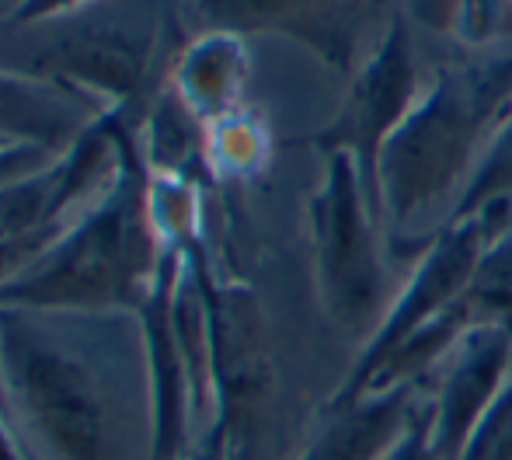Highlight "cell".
<instances>
[{
	"mask_svg": "<svg viewBox=\"0 0 512 460\" xmlns=\"http://www.w3.org/2000/svg\"><path fill=\"white\" fill-rule=\"evenodd\" d=\"M0 384L35 460H154L140 311L0 307Z\"/></svg>",
	"mask_w": 512,
	"mask_h": 460,
	"instance_id": "cell-1",
	"label": "cell"
},
{
	"mask_svg": "<svg viewBox=\"0 0 512 460\" xmlns=\"http://www.w3.org/2000/svg\"><path fill=\"white\" fill-rule=\"evenodd\" d=\"M164 255L161 224L150 210L147 168L122 126L119 171L108 189L91 199L74 224L25 269L0 283V307L143 311Z\"/></svg>",
	"mask_w": 512,
	"mask_h": 460,
	"instance_id": "cell-2",
	"label": "cell"
},
{
	"mask_svg": "<svg viewBox=\"0 0 512 460\" xmlns=\"http://www.w3.org/2000/svg\"><path fill=\"white\" fill-rule=\"evenodd\" d=\"M512 102V53L436 70L429 91L380 150V213L415 224L453 196L488 154ZM453 210V203H450Z\"/></svg>",
	"mask_w": 512,
	"mask_h": 460,
	"instance_id": "cell-3",
	"label": "cell"
},
{
	"mask_svg": "<svg viewBox=\"0 0 512 460\" xmlns=\"http://www.w3.org/2000/svg\"><path fill=\"white\" fill-rule=\"evenodd\" d=\"M324 161V178L307 206L317 293L335 328L366 345L398 297L384 269L380 210L366 192L356 157L328 154Z\"/></svg>",
	"mask_w": 512,
	"mask_h": 460,
	"instance_id": "cell-4",
	"label": "cell"
},
{
	"mask_svg": "<svg viewBox=\"0 0 512 460\" xmlns=\"http://www.w3.org/2000/svg\"><path fill=\"white\" fill-rule=\"evenodd\" d=\"M512 220V199H495L481 206L478 213L460 220H446L439 234L429 241L422 262L408 276V283L398 290L387 318L380 321L377 335L359 349L356 366L342 380L328 401H352L366 394L370 380L380 373V366L405 345L422 325H429L436 314H443L460 293L467 290L471 276L478 272L481 258L488 255L502 234H509Z\"/></svg>",
	"mask_w": 512,
	"mask_h": 460,
	"instance_id": "cell-5",
	"label": "cell"
},
{
	"mask_svg": "<svg viewBox=\"0 0 512 460\" xmlns=\"http://www.w3.org/2000/svg\"><path fill=\"white\" fill-rule=\"evenodd\" d=\"M418 102V67L411 53V35L405 21H391L363 60V67L349 77V91L328 126L307 136L314 150L328 154H352L359 164V175L370 192L373 206L380 210L377 196V164L380 150L391 140L394 129L405 122V115Z\"/></svg>",
	"mask_w": 512,
	"mask_h": 460,
	"instance_id": "cell-6",
	"label": "cell"
},
{
	"mask_svg": "<svg viewBox=\"0 0 512 460\" xmlns=\"http://www.w3.org/2000/svg\"><path fill=\"white\" fill-rule=\"evenodd\" d=\"M209 32L286 35L331 70L352 77L373 53L370 35L387 0H199Z\"/></svg>",
	"mask_w": 512,
	"mask_h": 460,
	"instance_id": "cell-7",
	"label": "cell"
},
{
	"mask_svg": "<svg viewBox=\"0 0 512 460\" xmlns=\"http://www.w3.org/2000/svg\"><path fill=\"white\" fill-rule=\"evenodd\" d=\"M157 42V18L150 7H115L105 18H88L70 25L53 49H42L32 60L35 77L46 81H77L84 88L108 95L112 102L129 98L143 81V70Z\"/></svg>",
	"mask_w": 512,
	"mask_h": 460,
	"instance_id": "cell-8",
	"label": "cell"
},
{
	"mask_svg": "<svg viewBox=\"0 0 512 460\" xmlns=\"http://www.w3.org/2000/svg\"><path fill=\"white\" fill-rule=\"evenodd\" d=\"M512 377V328L485 325L467 332L443 359V373L429 415V443L443 460H453L471 440L478 422Z\"/></svg>",
	"mask_w": 512,
	"mask_h": 460,
	"instance_id": "cell-9",
	"label": "cell"
},
{
	"mask_svg": "<svg viewBox=\"0 0 512 460\" xmlns=\"http://www.w3.org/2000/svg\"><path fill=\"white\" fill-rule=\"evenodd\" d=\"M418 384L422 380H405L352 401H324L297 460H380L415 419Z\"/></svg>",
	"mask_w": 512,
	"mask_h": 460,
	"instance_id": "cell-10",
	"label": "cell"
},
{
	"mask_svg": "<svg viewBox=\"0 0 512 460\" xmlns=\"http://www.w3.org/2000/svg\"><path fill=\"white\" fill-rule=\"evenodd\" d=\"M81 109L88 105L74 84L0 70V140L35 143L63 154L95 122Z\"/></svg>",
	"mask_w": 512,
	"mask_h": 460,
	"instance_id": "cell-11",
	"label": "cell"
},
{
	"mask_svg": "<svg viewBox=\"0 0 512 460\" xmlns=\"http://www.w3.org/2000/svg\"><path fill=\"white\" fill-rule=\"evenodd\" d=\"M248 60H244L241 35L209 32L185 53L182 63V102L203 119H223L234 112V102L241 95Z\"/></svg>",
	"mask_w": 512,
	"mask_h": 460,
	"instance_id": "cell-12",
	"label": "cell"
},
{
	"mask_svg": "<svg viewBox=\"0 0 512 460\" xmlns=\"http://www.w3.org/2000/svg\"><path fill=\"white\" fill-rule=\"evenodd\" d=\"M495 199H512V102H509V112H506V119H502L499 133H495L492 147L481 157L478 171H474V178L467 182L464 196L453 203L446 220L471 217V213H478L481 206L495 203Z\"/></svg>",
	"mask_w": 512,
	"mask_h": 460,
	"instance_id": "cell-13",
	"label": "cell"
},
{
	"mask_svg": "<svg viewBox=\"0 0 512 460\" xmlns=\"http://www.w3.org/2000/svg\"><path fill=\"white\" fill-rule=\"evenodd\" d=\"M216 161L227 175H251L269 157V133L251 115L230 112L216 119Z\"/></svg>",
	"mask_w": 512,
	"mask_h": 460,
	"instance_id": "cell-14",
	"label": "cell"
},
{
	"mask_svg": "<svg viewBox=\"0 0 512 460\" xmlns=\"http://www.w3.org/2000/svg\"><path fill=\"white\" fill-rule=\"evenodd\" d=\"M453 460H512V377Z\"/></svg>",
	"mask_w": 512,
	"mask_h": 460,
	"instance_id": "cell-15",
	"label": "cell"
},
{
	"mask_svg": "<svg viewBox=\"0 0 512 460\" xmlns=\"http://www.w3.org/2000/svg\"><path fill=\"white\" fill-rule=\"evenodd\" d=\"M380 460H443L429 443V415H425V408H418L415 419H411L408 429L401 433V440Z\"/></svg>",
	"mask_w": 512,
	"mask_h": 460,
	"instance_id": "cell-16",
	"label": "cell"
},
{
	"mask_svg": "<svg viewBox=\"0 0 512 460\" xmlns=\"http://www.w3.org/2000/svg\"><path fill=\"white\" fill-rule=\"evenodd\" d=\"M53 157H56V150L35 147V143H14V147L0 150V185L42 168V164H49Z\"/></svg>",
	"mask_w": 512,
	"mask_h": 460,
	"instance_id": "cell-17",
	"label": "cell"
},
{
	"mask_svg": "<svg viewBox=\"0 0 512 460\" xmlns=\"http://www.w3.org/2000/svg\"><path fill=\"white\" fill-rule=\"evenodd\" d=\"M88 4H95V0H25L7 21H11V25H39V21L63 18V14L81 11V7H88Z\"/></svg>",
	"mask_w": 512,
	"mask_h": 460,
	"instance_id": "cell-18",
	"label": "cell"
},
{
	"mask_svg": "<svg viewBox=\"0 0 512 460\" xmlns=\"http://www.w3.org/2000/svg\"><path fill=\"white\" fill-rule=\"evenodd\" d=\"M49 244H35V241H14V244H0V283L11 279L18 269H25L35 255Z\"/></svg>",
	"mask_w": 512,
	"mask_h": 460,
	"instance_id": "cell-19",
	"label": "cell"
},
{
	"mask_svg": "<svg viewBox=\"0 0 512 460\" xmlns=\"http://www.w3.org/2000/svg\"><path fill=\"white\" fill-rule=\"evenodd\" d=\"M0 460H35L32 454L25 450V443L18 440L11 422L0 415Z\"/></svg>",
	"mask_w": 512,
	"mask_h": 460,
	"instance_id": "cell-20",
	"label": "cell"
},
{
	"mask_svg": "<svg viewBox=\"0 0 512 460\" xmlns=\"http://www.w3.org/2000/svg\"><path fill=\"white\" fill-rule=\"evenodd\" d=\"M21 4H25V0H0V14H4V21L11 18V14L18 11Z\"/></svg>",
	"mask_w": 512,
	"mask_h": 460,
	"instance_id": "cell-21",
	"label": "cell"
},
{
	"mask_svg": "<svg viewBox=\"0 0 512 460\" xmlns=\"http://www.w3.org/2000/svg\"><path fill=\"white\" fill-rule=\"evenodd\" d=\"M0 415L7 419V398H4V384H0Z\"/></svg>",
	"mask_w": 512,
	"mask_h": 460,
	"instance_id": "cell-22",
	"label": "cell"
},
{
	"mask_svg": "<svg viewBox=\"0 0 512 460\" xmlns=\"http://www.w3.org/2000/svg\"><path fill=\"white\" fill-rule=\"evenodd\" d=\"M7 147H14V143H7V140H0V150H7Z\"/></svg>",
	"mask_w": 512,
	"mask_h": 460,
	"instance_id": "cell-23",
	"label": "cell"
}]
</instances>
